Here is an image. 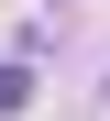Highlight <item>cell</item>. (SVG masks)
<instances>
[{"label": "cell", "instance_id": "6da1fadb", "mask_svg": "<svg viewBox=\"0 0 110 121\" xmlns=\"http://www.w3.org/2000/svg\"><path fill=\"white\" fill-rule=\"evenodd\" d=\"M0 110H33V66H0Z\"/></svg>", "mask_w": 110, "mask_h": 121}, {"label": "cell", "instance_id": "7a4b0ae2", "mask_svg": "<svg viewBox=\"0 0 110 121\" xmlns=\"http://www.w3.org/2000/svg\"><path fill=\"white\" fill-rule=\"evenodd\" d=\"M99 99H110V88H99Z\"/></svg>", "mask_w": 110, "mask_h": 121}]
</instances>
